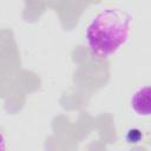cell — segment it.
Instances as JSON below:
<instances>
[{
	"instance_id": "cell-1",
	"label": "cell",
	"mask_w": 151,
	"mask_h": 151,
	"mask_svg": "<svg viewBox=\"0 0 151 151\" xmlns=\"http://www.w3.org/2000/svg\"><path fill=\"white\" fill-rule=\"evenodd\" d=\"M131 33V15L117 7L105 8L86 26L87 46L97 58H109L126 44Z\"/></svg>"
},
{
	"instance_id": "cell-2",
	"label": "cell",
	"mask_w": 151,
	"mask_h": 151,
	"mask_svg": "<svg viewBox=\"0 0 151 151\" xmlns=\"http://www.w3.org/2000/svg\"><path fill=\"white\" fill-rule=\"evenodd\" d=\"M131 106L138 116H151V85L140 86L131 98Z\"/></svg>"
},
{
	"instance_id": "cell-3",
	"label": "cell",
	"mask_w": 151,
	"mask_h": 151,
	"mask_svg": "<svg viewBox=\"0 0 151 151\" xmlns=\"http://www.w3.org/2000/svg\"><path fill=\"white\" fill-rule=\"evenodd\" d=\"M142 132L138 129H130L126 133V142L127 143H139L142 139Z\"/></svg>"
}]
</instances>
